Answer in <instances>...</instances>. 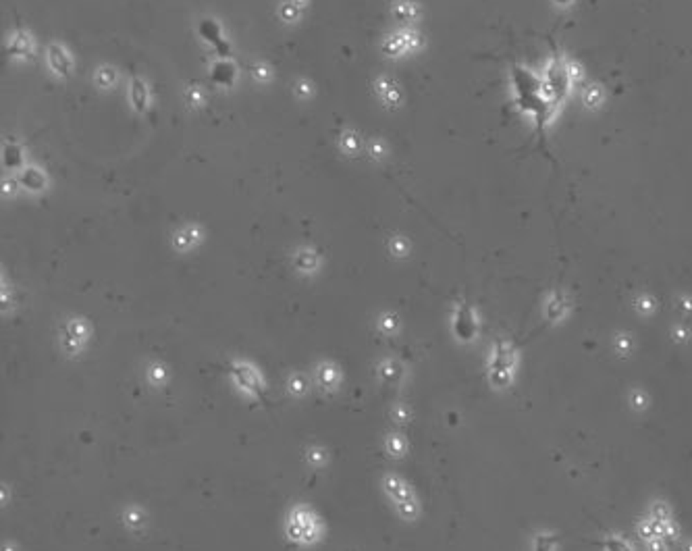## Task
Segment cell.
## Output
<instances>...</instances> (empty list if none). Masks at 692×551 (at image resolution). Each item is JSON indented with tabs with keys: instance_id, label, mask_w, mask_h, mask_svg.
Instances as JSON below:
<instances>
[{
	"instance_id": "obj_6",
	"label": "cell",
	"mask_w": 692,
	"mask_h": 551,
	"mask_svg": "<svg viewBox=\"0 0 692 551\" xmlns=\"http://www.w3.org/2000/svg\"><path fill=\"white\" fill-rule=\"evenodd\" d=\"M134 102H136L138 110H142L146 106V90L140 81H134Z\"/></svg>"
},
{
	"instance_id": "obj_2",
	"label": "cell",
	"mask_w": 692,
	"mask_h": 551,
	"mask_svg": "<svg viewBox=\"0 0 692 551\" xmlns=\"http://www.w3.org/2000/svg\"><path fill=\"white\" fill-rule=\"evenodd\" d=\"M512 360H514V356H512L510 348L499 346L497 352H495V360H493V368H495V373H501V375L507 377L510 371H512Z\"/></svg>"
},
{
	"instance_id": "obj_7",
	"label": "cell",
	"mask_w": 692,
	"mask_h": 551,
	"mask_svg": "<svg viewBox=\"0 0 692 551\" xmlns=\"http://www.w3.org/2000/svg\"><path fill=\"white\" fill-rule=\"evenodd\" d=\"M555 545V539L547 537V534H538L536 539V551H551Z\"/></svg>"
},
{
	"instance_id": "obj_1",
	"label": "cell",
	"mask_w": 692,
	"mask_h": 551,
	"mask_svg": "<svg viewBox=\"0 0 692 551\" xmlns=\"http://www.w3.org/2000/svg\"><path fill=\"white\" fill-rule=\"evenodd\" d=\"M235 79V67L231 63H218L212 69V81L220 83V85H229L231 81Z\"/></svg>"
},
{
	"instance_id": "obj_8",
	"label": "cell",
	"mask_w": 692,
	"mask_h": 551,
	"mask_svg": "<svg viewBox=\"0 0 692 551\" xmlns=\"http://www.w3.org/2000/svg\"><path fill=\"white\" fill-rule=\"evenodd\" d=\"M216 46H218V54H220V56H227V54H229V46H227V44L218 42Z\"/></svg>"
},
{
	"instance_id": "obj_3",
	"label": "cell",
	"mask_w": 692,
	"mask_h": 551,
	"mask_svg": "<svg viewBox=\"0 0 692 551\" xmlns=\"http://www.w3.org/2000/svg\"><path fill=\"white\" fill-rule=\"evenodd\" d=\"M200 34H202V38L208 40V42H214V44L220 42V28H218L214 21H210V19H206V21L200 23Z\"/></svg>"
},
{
	"instance_id": "obj_4",
	"label": "cell",
	"mask_w": 692,
	"mask_h": 551,
	"mask_svg": "<svg viewBox=\"0 0 692 551\" xmlns=\"http://www.w3.org/2000/svg\"><path fill=\"white\" fill-rule=\"evenodd\" d=\"M21 181H23V185L30 187V189H42V187H44V177H42V173L36 171V169H28V171L23 173Z\"/></svg>"
},
{
	"instance_id": "obj_5",
	"label": "cell",
	"mask_w": 692,
	"mask_h": 551,
	"mask_svg": "<svg viewBox=\"0 0 692 551\" xmlns=\"http://www.w3.org/2000/svg\"><path fill=\"white\" fill-rule=\"evenodd\" d=\"M5 163H7V167H19L21 165V150L17 146H9L5 150Z\"/></svg>"
}]
</instances>
